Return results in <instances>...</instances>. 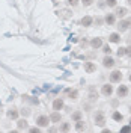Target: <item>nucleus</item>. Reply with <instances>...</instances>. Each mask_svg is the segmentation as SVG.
I'll use <instances>...</instances> for the list:
<instances>
[{
  "instance_id": "f257e3e1",
  "label": "nucleus",
  "mask_w": 131,
  "mask_h": 133,
  "mask_svg": "<svg viewBox=\"0 0 131 133\" xmlns=\"http://www.w3.org/2000/svg\"><path fill=\"white\" fill-rule=\"evenodd\" d=\"M95 121H97V124H98V125H104L106 119H104L103 112H97V115H95Z\"/></svg>"
},
{
  "instance_id": "f03ea898",
  "label": "nucleus",
  "mask_w": 131,
  "mask_h": 133,
  "mask_svg": "<svg viewBox=\"0 0 131 133\" xmlns=\"http://www.w3.org/2000/svg\"><path fill=\"white\" fill-rule=\"evenodd\" d=\"M121 79H122L121 71H113V73L110 74V80H112V82H119Z\"/></svg>"
},
{
  "instance_id": "7ed1b4c3",
  "label": "nucleus",
  "mask_w": 131,
  "mask_h": 133,
  "mask_svg": "<svg viewBox=\"0 0 131 133\" xmlns=\"http://www.w3.org/2000/svg\"><path fill=\"white\" fill-rule=\"evenodd\" d=\"M127 94H128V88H127V86H119V88H118V95H119V97H125V95H127Z\"/></svg>"
},
{
  "instance_id": "20e7f679",
  "label": "nucleus",
  "mask_w": 131,
  "mask_h": 133,
  "mask_svg": "<svg viewBox=\"0 0 131 133\" xmlns=\"http://www.w3.org/2000/svg\"><path fill=\"white\" fill-rule=\"evenodd\" d=\"M53 108H54V110H59V109H62V108H63V101H62L60 98L54 100V103H53Z\"/></svg>"
},
{
  "instance_id": "39448f33",
  "label": "nucleus",
  "mask_w": 131,
  "mask_h": 133,
  "mask_svg": "<svg viewBox=\"0 0 131 133\" xmlns=\"http://www.w3.org/2000/svg\"><path fill=\"white\" fill-rule=\"evenodd\" d=\"M48 121H50V119L47 118V116H39L36 123H38L39 125H42V127H44V125H47V124H48Z\"/></svg>"
},
{
  "instance_id": "423d86ee",
  "label": "nucleus",
  "mask_w": 131,
  "mask_h": 133,
  "mask_svg": "<svg viewBox=\"0 0 131 133\" xmlns=\"http://www.w3.org/2000/svg\"><path fill=\"white\" fill-rule=\"evenodd\" d=\"M112 91H113V88H112L110 85H104V86H103V94H104V95H110Z\"/></svg>"
},
{
  "instance_id": "0eeeda50",
  "label": "nucleus",
  "mask_w": 131,
  "mask_h": 133,
  "mask_svg": "<svg viewBox=\"0 0 131 133\" xmlns=\"http://www.w3.org/2000/svg\"><path fill=\"white\" fill-rule=\"evenodd\" d=\"M84 70H86L88 73H92V71H95V65H93L92 62H86V64H84Z\"/></svg>"
},
{
  "instance_id": "6e6552de",
  "label": "nucleus",
  "mask_w": 131,
  "mask_h": 133,
  "mask_svg": "<svg viewBox=\"0 0 131 133\" xmlns=\"http://www.w3.org/2000/svg\"><path fill=\"white\" fill-rule=\"evenodd\" d=\"M103 64H104V66H113L115 65V61H113L112 58H104Z\"/></svg>"
},
{
  "instance_id": "1a4fd4ad",
  "label": "nucleus",
  "mask_w": 131,
  "mask_h": 133,
  "mask_svg": "<svg viewBox=\"0 0 131 133\" xmlns=\"http://www.w3.org/2000/svg\"><path fill=\"white\" fill-rule=\"evenodd\" d=\"M101 44H103V42H101V39H99V38H95V39H92V42H90V45H92L93 49H98Z\"/></svg>"
},
{
  "instance_id": "9d476101",
  "label": "nucleus",
  "mask_w": 131,
  "mask_h": 133,
  "mask_svg": "<svg viewBox=\"0 0 131 133\" xmlns=\"http://www.w3.org/2000/svg\"><path fill=\"white\" fill-rule=\"evenodd\" d=\"M130 21H131V20H127V21H121V23H119V26H118V27H119V30H125V29L128 27V24H130Z\"/></svg>"
},
{
  "instance_id": "9b49d317",
  "label": "nucleus",
  "mask_w": 131,
  "mask_h": 133,
  "mask_svg": "<svg viewBox=\"0 0 131 133\" xmlns=\"http://www.w3.org/2000/svg\"><path fill=\"white\" fill-rule=\"evenodd\" d=\"M125 14H127V9L125 8H118L116 9V15L118 17H123Z\"/></svg>"
},
{
  "instance_id": "f8f14e48",
  "label": "nucleus",
  "mask_w": 131,
  "mask_h": 133,
  "mask_svg": "<svg viewBox=\"0 0 131 133\" xmlns=\"http://www.w3.org/2000/svg\"><path fill=\"white\" fill-rule=\"evenodd\" d=\"M90 23H92V18H90V17H84V18L82 20L83 26H90Z\"/></svg>"
},
{
  "instance_id": "ddd939ff",
  "label": "nucleus",
  "mask_w": 131,
  "mask_h": 133,
  "mask_svg": "<svg viewBox=\"0 0 131 133\" xmlns=\"http://www.w3.org/2000/svg\"><path fill=\"white\" fill-rule=\"evenodd\" d=\"M106 23L107 24H113V23H115V15H112V14L107 15L106 17Z\"/></svg>"
},
{
  "instance_id": "4468645a",
  "label": "nucleus",
  "mask_w": 131,
  "mask_h": 133,
  "mask_svg": "<svg viewBox=\"0 0 131 133\" xmlns=\"http://www.w3.org/2000/svg\"><path fill=\"white\" fill-rule=\"evenodd\" d=\"M108 39H110L112 42H118V41H119V35H118V33H112Z\"/></svg>"
},
{
  "instance_id": "2eb2a0df",
  "label": "nucleus",
  "mask_w": 131,
  "mask_h": 133,
  "mask_svg": "<svg viewBox=\"0 0 131 133\" xmlns=\"http://www.w3.org/2000/svg\"><path fill=\"white\" fill-rule=\"evenodd\" d=\"M51 119H53V121H54V123H57L59 119H60V115H59L57 112H54V114H53V115H51Z\"/></svg>"
},
{
  "instance_id": "dca6fc26",
  "label": "nucleus",
  "mask_w": 131,
  "mask_h": 133,
  "mask_svg": "<svg viewBox=\"0 0 131 133\" xmlns=\"http://www.w3.org/2000/svg\"><path fill=\"white\" fill-rule=\"evenodd\" d=\"M113 119H116V121H121V119H122V115H121L119 112H115V114H113Z\"/></svg>"
},
{
  "instance_id": "f3484780",
  "label": "nucleus",
  "mask_w": 131,
  "mask_h": 133,
  "mask_svg": "<svg viewBox=\"0 0 131 133\" xmlns=\"http://www.w3.org/2000/svg\"><path fill=\"white\" fill-rule=\"evenodd\" d=\"M27 125V123H26V119H21V121H18V127L21 129V127H26Z\"/></svg>"
},
{
  "instance_id": "a211bd4d",
  "label": "nucleus",
  "mask_w": 131,
  "mask_h": 133,
  "mask_svg": "<svg viewBox=\"0 0 131 133\" xmlns=\"http://www.w3.org/2000/svg\"><path fill=\"white\" fill-rule=\"evenodd\" d=\"M77 95H78V92L77 91H69V97H71V98H75Z\"/></svg>"
},
{
  "instance_id": "6ab92c4d",
  "label": "nucleus",
  "mask_w": 131,
  "mask_h": 133,
  "mask_svg": "<svg viewBox=\"0 0 131 133\" xmlns=\"http://www.w3.org/2000/svg\"><path fill=\"white\" fill-rule=\"evenodd\" d=\"M108 6H116V0H106Z\"/></svg>"
},
{
  "instance_id": "aec40b11",
  "label": "nucleus",
  "mask_w": 131,
  "mask_h": 133,
  "mask_svg": "<svg viewBox=\"0 0 131 133\" xmlns=\"http://www.w3.org/2000/svg\"><path fill=\"white\" fill-rule=\"evenodd\" d=\"M80 116H82V114H80V112H75V114L72 115V118H74V119H77V121H78V119H80Z\"/></svg>"
},
{
  "instance_id": "412c9836",
  "label": "nucleus",
  "mask_w": 131,
  "mask_h": 133,
  "mask_svg": "<svg viewBox=\"0 0 131 133\" xmlns=\"http://www.w3.org/2000/svg\"><path fill=\"white\" fill-rule=\"evenodd\" d=\"M118 55H119V56H123V55H125V49H119L118 50Z\"/></svg>"
},
{
  "instance_id": "4be33fe9",
  "label": "nucleus",
  "mask_w": 131,
  "mask_h": 133,
  "mask_svg": "<svg viewBox=\"0 0 131 133\" xmlns=\"http://www.w3.org/2000/svg\"><path fill=\"white\" fill-rule=\"evenodd\" d=\"M83 2V5H84V6H89L90 3H92V0H82Z\"/></svg>"
},
{
  "instance_id": "5701e85b",
  "label": "nucleus",
  "mask_w": 131,
  "mask_h": 133,
  "mask_svg": "<svg viewBox=\"0 0 131 133\" xmlns=\"http://www.w3.org/2000/svg\"><path fill=\"white\" fill-rule=\"evenodd\" d=\"M9 116H12V118H17V112L11 110V112H9Z\"/></svg>"
},
{
  "instance_id": "b1692460",
  "label": "nucleus",
  "mask_w": 131,
  "mask_h": 133,
  "mask_svg": "<svg viewBox=\"0 0 131 133\" xmlns=\"http://www.w3.org/2000/svg\"><path fill=\"white\" fill-rule=\"evenodd\" d=\"M125 55H128V56H131V47H128V49H125Z\"/></svg>"
},
{
  "instance_id": "393cba45",
  "label": "nucleus",
  "mask_w": 131,
  "mask_h": 133,
  "mask_svg": "<svg viewBox=\"0 0 131 133\" xmlns=\"http://www.w3.org/2000/svg\"><path fill=\"white\" fill-rule=\"evenodd\" d=\"M104 51H106V53H110L112 50H110V47H108V45H104Z\"/></svg>"
},
{
  "instance_id": "a878e982",
  "label": "nucleus",
  "mask_w": 131,
  "mask_h": 133,
  "mask_svg": "<svg viewBox=\"0 0 131 133\" xmlns=\"http://www.w3.org/2000/svg\"><path fill=\"white\" fill-rule=\"evenodd\" d=\"M68 3H69V5H77V0H68Z\"/></svg>"
},
{
  "instance_id": "bb28decb",
  "label": "nucleus",
  "mask_w": 131,
  "mask_h": 133,
  "mask_svg": "<svg viewBox=\"0 0 131 133\" xmlns=\"http://www.w3.org/2000/svg\"><path fill=\"white\" fill-rule=\"evenodd\" d=\"M82 129H83V124L78 121V124H77V130H82Z\"/></svg>"
},
{
  "instance_id": "cd10ccee",
  "label": "nucleus",
  "mask_w": 131,
  "mask_h": 133,
  "mask_svg": "<svg viewBox=\"0 0 131 133\" xmlns=\"http://www.w3.org/2000/svg\"><path fill=\"white\" fill-rule=\"evenodd\" d=\"M30 132H32V133H35V132H39V129H38V127H33V129H30Z\"/></svg>"
},
{
  "instance_id": "c85d7f7f",
  "label": "nucleus",
  "mask_w": 131,
  "mask_h": 133,
  "mask_svg": "<svg viewBox=\"0 0 131 133\" xmlns=\"http://www.w3.org/2000/svg\"><path fill=\"white\" fill-rule=\"evenodd\" d=\"M122 132H131V127H123Z\"/></svg>"
},
{
  "instance_id": "c756f323",
  "label": "nucleus",
  "mask_w": 131,
  "mask_h": 133,
  "mask_svg": "<svg viewBox=\"0 0 131 133\" xmlns=\"http://www.w3.org/2000/svg\"><path fill=\"white\" fill-rule=\"evenodd\" d=\"M127 2H128V3H130V5H131V0H127Z\"/></svg>"
},
{
  "instance_id": "7c9ffc66",
  "label": "nucleus",
  "mask_w": 131,
  "mask_h": 133,
  "mask_svg": "<svg viewBox=\"0 0 131 133\" xmlns=\"http://www.w3.org/2000/svg\"><path fill=\"white\" fill-rule=\"evenodd\" d=\"M130 80H131V76H130Z\"/></svg>"
}]
</instances>
